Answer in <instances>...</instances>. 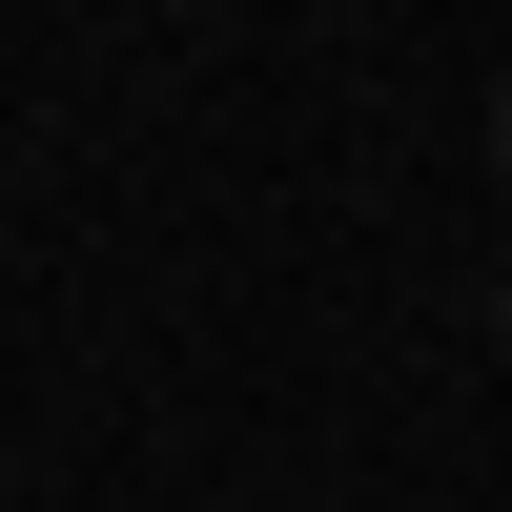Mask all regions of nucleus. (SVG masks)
Returning <instances> with one entry per match:
<instances>
[{"label": "nucleus", "instance_id": "nucleus-1", "mask_svg": "<svg viewBox=\"0 0 512 512\" xmlns=\"http://www.w3.org/2000/svg\"><path fill=\"white\" fill-rule=\"evenodd\" d=\"M492 123H512V103H492Z\"/></svg>", "mask_w": 512, "mask_h": 512}]
</instances>
